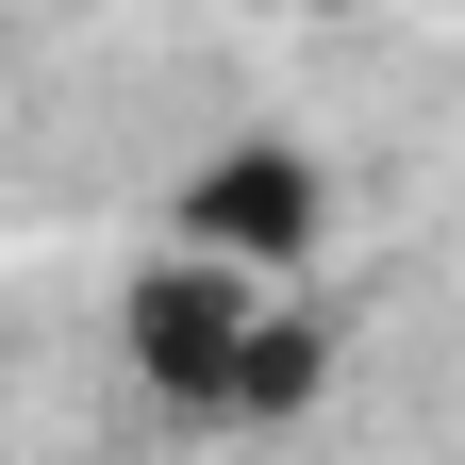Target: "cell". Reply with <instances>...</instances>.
<instances>
[{"instance_id":"1","label":"cell","mask_w":465,"mask_h":465,"mask_svg":"<svg viewBox=\"0 0 465 465\" xmlns=\"http://www.w3.org/2000/svg\"><path fill=\"white\" fill-rule=\"evenodd\" d=\"M116 349L166 416H300L332 382V332L300 316V282L216 266V250H150L134 300H116Z\"/></svg>"},{"instance_id":"2","label":"cell","mask_w":465,"mask_h":465,"mask_svg":"<svg viewBox=\"0 0 465 465\" xmlns=\"http://www.w3.org/2000/svg\"><path fill=\"white\" fill-rule=\"evenodd\" d=\"M316 232H332V183H316V150H282V134H232L216 166H183V183H166V250H216V266L300 282Z\"/></svg>"},{"instance_id":"3","label":"cell","mask_w":465,"mask_h":465,"mask_svg":"<svg viewBox=\"0 0 465 465\" xmlns=\"http://www.w3.org/2000/svg\"><path fill=\"white\" fill-rule=\"evenodd\" d=\"M300 17H349V0H300Z\"/></svg>"}]
</instances>
